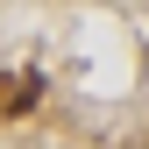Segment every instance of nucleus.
<instances>
[{"label":"nucleus","mask_w":149,"mask_h":149,"mask_svg":"<svg viewBox=\"0 0 149 149\" xmlns=\"http://www.w3.org/2000/svg\"><path fill=\"white\" fill-rule=\"evenodd\" d=\"M36 100H43V78L36 71H14V85H0V114H29Z\"/></svg>","instance_id":"1"}]
</instances>
